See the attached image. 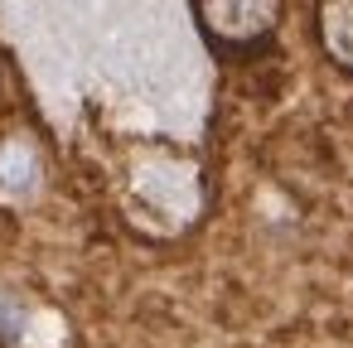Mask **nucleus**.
I'll use <instances>...</instances> for the list:
<instances>
[{
    "label": "nucleus",
    "instance_id": "obj_1",
    "mask_svg": "<svg viewBox=\"0 0 353 348\" xmlns=\"http://www.w3.org/2000/svg\"><path fill=\"white\" fill-rule=\"evenodd\" d=\"M290 0H189L199 39L218 59H256L276 44Z\"/></svg>",
    "mask_w": 353,
    "mask_h": 348
},
{
    "label": "nucleus",
    "instance_id": "obj_2",
    "mask_svg": "<svg viewBox=\"0 0 353 348\" xmlns=\"http://www.w3.org/2000/svg\"><path fill=\"white\" fill-rule=\"evenodd\" d=\"M310 30H314L319 59L339 78H353V0H314Z\"/></svg>",
    "mask_w": 353,
    "mask_h": 348
}]
</instances>
